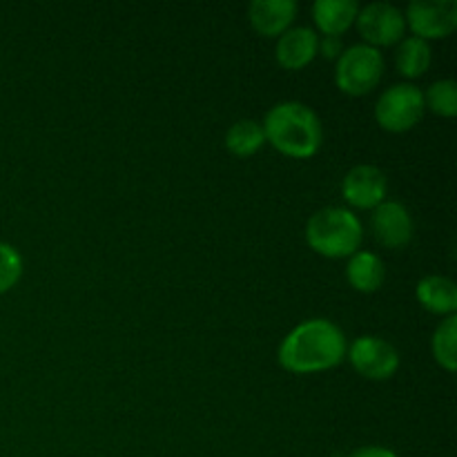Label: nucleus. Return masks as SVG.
Here are the masks:
<instances>
[{
    "label": "nucleus",
    "mask_w": 457,
    "mask_h": 457,
    "mask_svg": "<svg viewBox=\"0 0 457 457\" xmlns=\"http://www.w3.org/2000/svg\"><path fill=\"white\" fill-rule=\"evenodd\" d=\"M455 346H457V315H451L440 321V326H437L431 339L433 357H436L440 369H445L446 373H455L457 369Z\"/></svg>",
    "instance_id": "obj_18"
},
{
    "label": "nucleus",
    "mask_w": 457,
    "mask_h": 457,
    "mask_svg": "<svg viewBox=\"0 0 457 457\" xmlns=\"http://www.w3.org/2000/svg\"><path fill=\"white\" fill-rule=\"evenodd\" d=\"M382 52L364 43L344 49L342 56L335 61V85L346 96H366L382 83Z\"/></svg>",
    "instance_id": "obj_4"
},
{
    "label": "nucleus",
    "mask_w": 457,
    "mask_h": 457,
    "mask_svg": "<svg viewBox=\"0 0 457 457\" xmlns=\"http://www.w3.org/2000/svg\"><path fill=\"white\" fill-rule=\"evenodd\" d=\"M346 457H397L395 451L386 449V446H361V449H355L353 453H348Z\"/></svg>",
    "instance_id": "obj_22"
},
{
    "label": "nucleus",
    "mask_w": 457,
    "mask_h": 457,
    "mask_svg": "<svg viewBox=\"0 0 457 457\" xmlns=\"http://www.w3.org/2000/svg\"><path fill=\"white\" fill-rule=\"evenodd\" d=\"M295 0H254L248 7V21L262 38H279L297 18Z\"/></svg>",
    "instance_id": "obj_12"
},
{
    "label": "nucleus",
    "mask_w": 457,
    "mask_h": 457,
    "mask_svg": "<svg viewBox=\"0 0 457 457\" xmlns=\"http://www.w3.org/2000/svg\"><path fill=\"white\" fill-rule=\"evenodd\" d=\"M357 12L360 4L355 0H317L311 9L317 34L335 38H342L355 25Z\"/></svg>",
    "instance_id": "obj_13"
},
{
    "label": "nucleus",
    "mask_w": 457,
    "mask_h": 457,
    "mask_svg": "<svg viewBox=\"0 0 457 457\" xmlns=\"http://www.w3.org/2000/svg\"><path fill=\"white\" fill-rule=\"evenodd\" d=\"M424 94V107L431 110L436 116L442 119H455L457 116V83L451 79L436 80L428 85Z\"/></svg>",
    "instance_id": "obj_19"
},
{
    "label": "nucleus",
    "mask_w": 457,
    "mask_h": 457,
    "mask_svg": "<svg viewBox=\"0 0 457 457\" xmlns=\"http://www.w3.org/2000/svg\"><path fill=\"white\" fill-rule=\"evenodd\" d=\"M355 25L364 38V45L379 49V52L382 47L400 45L406 31L404 12L388 3H369L366 7H360Z\"/></svg>",
    "instance_id": "obj_7"
},
{
    "label": "nucleus",
    "mask_w": 457,
    "mask_h": 457,
    "mask_svg": "<svg viewBox=\"0 0 457 457\" xmlns=\"http://www.w3.org/2000/svg\"><path fill=\"white\" fill-rule=\"evenodd\" d=\"M346 279L353 290L357 293H378L386 281V266H384L382 257L369 250H357L346 266Z\"/></svg>",
    "instance_id": "obj_15"
},
{
    "label": "nucleus",
    "mask_w": 457,
    "mask_h": 457,
    "mask_svg": "<svg viewBox=\"0 0 457 457\" xmlns=\"http://www.w3.org/2000/svg\"><path fill=\"white\" fill-rule=\"evenodd\" d=\"M415 297H418L420 306L433 315L451 317L457 312V286L449 277H422L415 286Z\"/></svg>",
    "instance_id": "obj_14"
},
{
    "label": "nucleus",
    "mask_w": 457,
    "mask_h": 457,
    "mask_svg": "<svg viewBox=\"0 0 457 457\" xmlns=\"http://www.w3.org/2000/svg\"><path fill=\"white\" fill-rule=\"evenodd\" d=\"M386 174L375 165H355L353 170H348L342 181L344 201L355 210H375L386 201Z\"/></svg>",
    "instance_id": "obj_10"
},
{
    "label": "nucleus",
    "mask_w": 457,
    "mask_h": 457,
    "mask_svg": "<svg viewBox=\"0 0 457 457\" xmlns=\"http://www.w3.org/2000/svg\"><path fill=\"white\" fill-rule=\"evenodd\" d=\"M406 27L420 40L449 38L457 29V3L455 0H415L406 7Z\"/></svg>",
    "instance_id": "obj_8"
},
{
    "label": "nucleus",
    "mask_w": 457,
    "mask_h": 457,
    "mask_svg": "<svg viewBox=\"0 0 457 457\" xmlns=\"http://www.w3.org/2000/svg\"><path fill=\"white\" fill-rule=\"evenodd\" d=\"M344 52L342 38H335V36H320V49H317V56H324L326 61H337Z\"/></svg>",
    "instance_id": "obj_21"
},
{
    "label": "nucleus",
    "mask_w": 457,
    "mask_h": 457,
    "mask_svg": "<svg viewBox=\"0 0 457 457\" xmlns=\"http://www.w3.org/2000/svg\"><path fill=\"white\" fill-rule=\"evenodd\" d=\"M351 366L370 382H386L400 370V353L378 335H361L348 346Z\"/></svg>",
    "instance_id": "obj_6"
},
{
    "label": "nucleus",
    "mask_w": 457,
    "mask_h": 457,
    "mask_svg": "<svg viewBox=\"0 0 457 457\" xmlns=\"http://www.w3.org/2000/svg\"><path fill=\"white\" fill-rule=\"evenodd\" d=\"M320 34L312 27H290L277 38L275 61L286 71H302L317 58Z\"/></svg>",
    "instance_id": "obj_11"
},
{
    "label": "nucleus",
    "mask_w": 457,
    "mask_h": 457,
    "mask_svg": "<svg viewBox=\"0 0 457 457\" xmlns=\"http://www.w3.org/2000/svg\"><path fill=\"white\" fill-rule=\"evenodd\" d=\"M22 270H25V263H22V254L18 253V248H13L7 241H0V295L16 288Z\"/></svg>",
    "instance_id": "obj_20"
},
{
    "label": "nucleus",
    "mask_w": 457,
    "mask_h": 457,
    "mask_svg": "<svg viewBox=\"0 0 457 457\" xmlns=\"http://www.w3.org/2000/svg\"><path fill=\"white\" fill-rule=\"evenodd\" d=\"M433 61L431 45L427 40H420L415 36H409V38L400 40V47H397L395 54V65L397 71H400L404 79H420L428 71Z\"/></svg>",
    "instance_id": "obj_17"
},
{
    "label": "nucleus",
    "mask_w": 457,
    "mask_h": 457,
    "mask_svg": "<svg viewBox=\"0 0 457 457\" xmlns=\"http://www.w3.org/2000/svg\"><path fill=\"white\" fill-rule=\"evenodd\" d=\"M266 145V134L259 120L244 119L230 125L226 132V150L237 159H250Z\"/></svg>",
    "instance_id": "obj_16"
},
{
    "label": "nucleus",
    "mask_w": 457,
    "mask_h": 457,
    "mask_svg": "<svg viewBox=\"0 0 457 457\" xmlns=\"http://www.w3.org/2000/svg\"><path fill=\"white\" fill-rule=\"evenodd\" d=\"M424 112V94L413 83L393 85L375 103V120L391 134L411 132L422 120Z\"/></svg>",
    "instance_id": "obj_5"
},
{
    "label": "nucleus",
    "mask_w": 457,
    "mask_h": 457,
    "mask_svg": "<svg viewBox=\"0 0 457 457\" xmlns=\"http://www.w3.org/2000/svg\"><path fill=\"white\" fill-rule=\"evenodd\" d=\"M348 353V339L335 321L315 317L295 326L279 344L277 360L293 375H315L337 369Z\"/></svg>",
    "instance_id": "obj_1"
},
{
    "label": "nucleus",
    "mask_w": 457,
    "mask_h": 457,
    "mask_svg": "<svg viewBox=\"0 0 457 457\" xmlns=\"http://www.w3.org/2000/svg\"><path fill=\"white\" fill-rule=\"evenodd\" d=\"M370 230L379 245L388 250H400L413 239L415 223L406 205L386 199L370 214Z\"/></svg>",
    "instance_id": "obj_9"
},
{
    "label": "nucleus",
    "mask_w": 457,
    "mask_h": 457,
    "mask_svg": "<svg viewBox=\"0 0 457 457\" xmlns=\"http://www.w3.org/2000/svg\"><path fill=\"white\" fill-rule=\"evenodd\" d=\"M268 145L288 159H312L324 143V128L315 110L299 101H284L270 107L262 123Z\"/></svg>",
    "instance_id": "obj_2"
},
{
    "label": "nucleus",
    "mask_w": 457,
    "mask_h": 457,
    "mask_svg": "<svg viewBox=\"0 0 457 457\" xmlns=\"http://www.w3.org/2000/svg\"><path fill=\"white\" fill-rule=\"evenodd\" d=\"M364 226L348 208L328 205L312 214L306 223V244L312 253L326 259H351L361 250Z\"/></svg>",
    "instance_id": "obj_3"
}]
</instances>
